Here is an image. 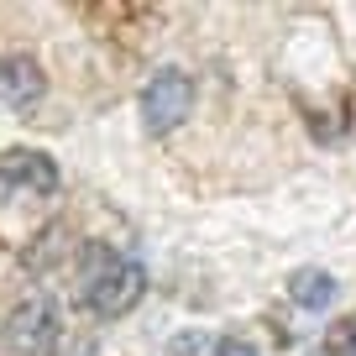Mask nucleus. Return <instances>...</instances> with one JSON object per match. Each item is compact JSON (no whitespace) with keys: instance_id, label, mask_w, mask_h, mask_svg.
<instances>
[{"instance_id":"f257e3e1","label":"nucleus","mask_w":356,"mask_h":356,"mask_svg":"<svg viewBox=\"0 0 356 356\" xmlns=\"http://www.w3.org/2000/svg\"><path fill=\"white\" fill-rule=\"evenodd\" d=\"M147 293V267L126 252H111V246H84L79 257V304L100 320H115V314L136 309Z\"/></svg>"},{"instance_id":"f03ea898","label":"nucleus","mask_w":356,"mask_h":356,"mask_svg":"<svg viewBox=\"0 0 356 356\" xmlns=\"http://www.w3.org/2000/svg\"><path fill=\"white\" fill-rule=\"evenodd\" d=\"M58 341H63V314L53 299H22L0 330L6 356H58Z\"/></svg>"},{"instance_id":"7ed1b4c3","label":"nucleus","mask_w":356,"mask_h":356,"mask_svg":"<svg viewBox=\"0 0 356 356\" xmlns=\"http://www.w3.org/2000/svg\"><path fill=\"white\" fill-rule=\"evenodd\" d=\"M194 111V79L184 74V68H157L152 79H147L142 89V121L152 136L173 131V126H184Z\"/></svg>"},{"instance_id":"20e7f679","label":"nucleus","mask_w":356,"mask_h":356,"mask_svg":"<svg viewBox=\"0 0 356 356\" xmlns=\"http://www.w3.org/2000/svg\"><path fill=\"white\" fill-rule=\"evenodd\" d=\"M0 184H16L26 194H53L58 163L47 152H32V147H11V152H0Z\"/></svg>"},{"instance_id":"39448f33","label":"nucleus","mask_w":356,"mask_h":356,"mask_svg":"<svg viewBox=\"0 0 356 356\" xmlns=\"http://www.w3.org/2000/svg\"><path fill=\"white\" fill-rule=\"evenodd\" d=\"M37 100H42V68H37V58H26V53L0 58V105L32 111Z\"/></svg>"},{"instance_id":"423d86ee","label":"nucleus","mask_w":356,"mask_h":356,"mask_svg":"<svg viewBox=\"0 0 356 356\" xmlns=\"http://www.w3.org/2000/svg\"><path fill=\"white\" fill-rule=\"evenodd\" d=\"M289 293L299 309H330L335 304V278L325 273V267H299L289 278Z\"/></svg>"},{"instance_id":"0eeeda50","label":"nucleus","mask_w":356,"mask_h":356,"mask_svg":"<svg viewBox=\"0 0 356 356\" xmlns=\"http://www.w3.org/2000/svg\"><path fill=\"white\" fill-rule=\"evenodd\" d=\"M215 356H257V346L241 341V335H220V341H215Z\"/></svg>"}]
</instances>
